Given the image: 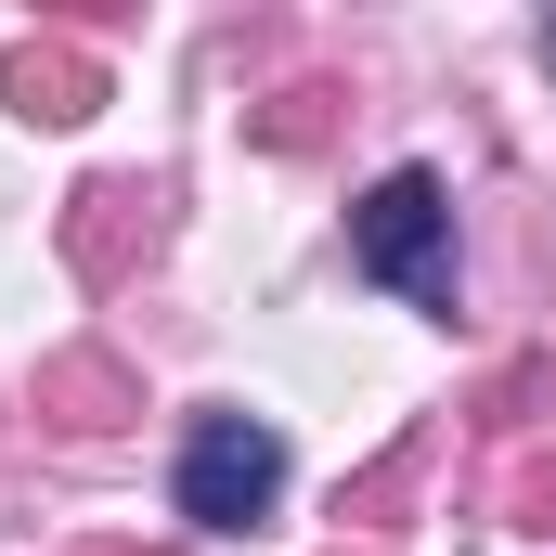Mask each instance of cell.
I'll return each mask as SVG.
<instances>
[{"label":"cell","mask_w":556,"mask_h":556,"mask_svg":"<svg viewBox=\"0 0 556 556\" xmlns=\"http://www.w3.org/2000/svg\"><path fill=\"white\" fill-rule=\"evenodd\" d=\"M13 91H26V117H91V65H65V52H26Z\"/></svg>","instance_id":"cell-3"},{"label":"cell","mask_w":556,"mask_h":556,"mask_svg":"<svg viewBox=\"0 0 556 556\" xmlns=\"http://www.w3.org/2000/svg\"><path fill=\"white\" fill-rule=\"evenodd\" d=\"M350 273L415 298V311H453V181L440 168H389L350 207Z\"/></svg>","instance_id":"cell-1"},{"label":"cell","mask_w":556,"mask_h":556,"mask_svg":"<svg viewBox=\"0 0 556 556\" xmlns=\"http://www.w3.org/2000/svg\"><path fill=\"white\" fill-rule=\"evenodd\" d=\"M168 492H181L194 531H260V518L285 505V427L273 415H194Z\"/></svg>","instance_id":"cell-2"},{"label":"cell","mask_w":556,"mask_h":556,"mask_svg":"<svg viewBox=\"0 0 556 556\" xmlns=\"http://www.w3.org/2000/svg\"><path fill=\"white\" fill-rule=\"evenodd\" d=\"M544 52H556V26H544Z\"/></svg>","instance_id":"cell-4"}]
</instances>
